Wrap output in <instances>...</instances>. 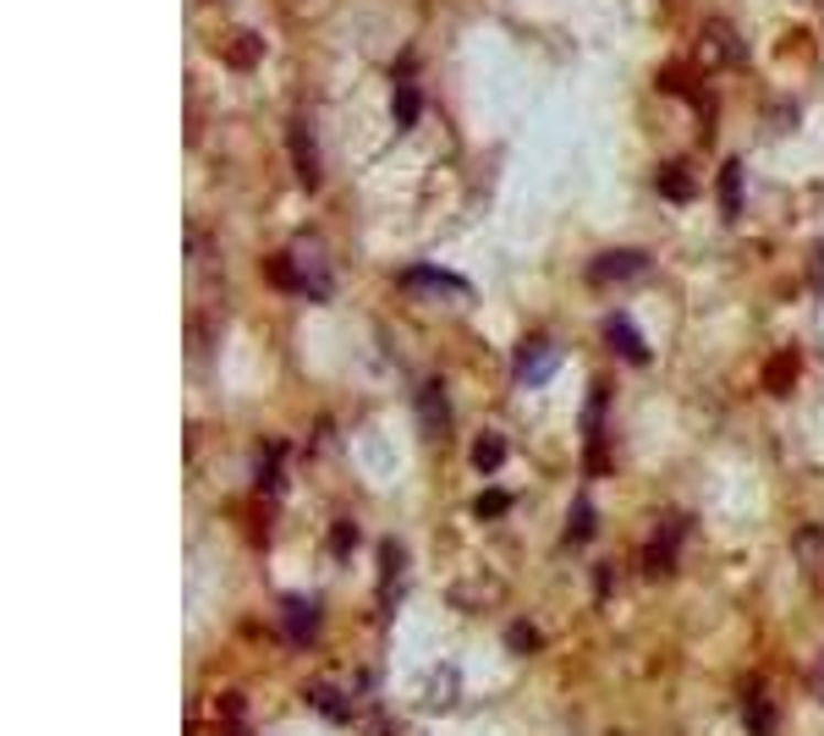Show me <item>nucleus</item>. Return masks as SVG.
<instances>
[{
    "label": "nucleus",
    "mask_w": 824,
    "mask_h": 736,
    "mask_svg": "<svg viewBox=\"0 0 824 736\" xmlns=\"http://www.w3.org/2000/svg\"><path fill=\"white\" fill-rule=\"evenodd\" d=\"M517 385H544L550 374H555V347H550V336H528L522 347H517Z\"/></svg>",
    "instance_id": "1"
},
{
    "label": "nucleus",
    "mask_w": 824,
    "mask_h": 736,
    "mask_svg": "<svg viewBox=\"0 0 824 736\" xmlns=\"http://www.w3.org/2000/svg\"><path fill=\"white\" fill-rule=\"evenodd\" d=\"M676 550H682V522H676V517H665V522L654 528L649 550H643V572H649V577H671Z\"/></svg>",
    "instance_id": "2"
},
{
    "label": "nucleus",
    "mask_w": 824,
    "mask_h": 736,
    "mask_svg": "<svg viewBox=\"0 0 824 736\" xmlns=\"http://www.w3.org/2000/svg\"><path fill=\"white\" fill-rule=\"evenodd\" d=\"M643 270H649L643 253H599V259L588 264V281H594V286H627V281H638Z\"/></svg>",
    "instance_id": "3"
},
{
    "label": "nucleus",
    "mask_w": 824,
    "mask_h": 736,
    "mask_svg": "<svg viewBox=\"0 0 824 736\" xmlns=\"http://www.w3.org/2000/svg\"><path fill=\"white\" fill-rule=\"evenodd\" d=\"M402 286H412V292H451V297H467V281H462V275H451V270H429V264L402 270Z\"/></svg>",
    "instance_id": "4"
},
{
    "label": "nucleus",
    "mask_w": 824,
    "mask_h": 736,
    "mask_svg": "<svg viewBox=\"0 0 824 736\" xmlns=\"http://www.w3.org/2000/svg\"><path fill=\"white\" fill-rule=\"evenodd\" d=\"M281 627H286L292 643H314V632H319V605H314V599H286Z\"/></svg>",
    "instance_id": "5"
},
{
    "label": "nucleus",
    "mask_w": 824,
    "mask_h": 736,
    "mask_svg": "<svg viewBox=\"0 0 824 736\" xmlns=\"http://www.w3.org/2000/svg\"><path fill=\"white\" fill-rule=\"evenodd\" d=\"M605 336H610V347L627 358V364H649V347H643V336H632V325L616 314V320H605Z\"/></svg>",
    "instance_id": "6"
},
{
    "label": "nucleus",
    "mask_w": 824,
    "mask_h": 736,
    "mask_svg": "<svg viewBox=\"0 0 824 736\" xmlns=\"http://www.w3.org/2000/svg\"><path fill=\"white\" fill-rule=\"evenodd\" d=\"M742 710H748V732H753V736H770V732H776V710L765 704V688H759V682H748V693H742Z\"/></svg>",
    "instance_id": "7"
},
{
    "label": "nucleus",
    "mask_w": 824,
    "mask_h": 736,
    "mask_svg": "<svg viewBox=\"0 0 824 736\" xmlns=\"http://www.w3.org/2000/svg\"><path fill=\"white\" fill-rule=\"evenodd\" d=\"M720 215L726 220L742 215V165L737 160H726V171H720Z\"/></svg>",
    "instance_id": "8"
},
{
    "label": "nucleus",
    "mask_w": 824,
    "mask_h": 736,
    "mask_svg": "<svg viewBox=\"0 0 824 736\" xmlns=\"http://www.w3.org/2000/svg\"><path fill=\"white\" fill-rule=\"evenodd\" d=\"M292 154H297V171H303V182H308V187H319V165H314V138H308V127H303V121L292 127Z\"/></svg>",
    "instance_id": "9"
},
{
    "label": "nucleus",
    "mask_w": 824,
    "mask_h": 736,
    "mask_svg": "<svg viewBox=\"0 0 824 736\" xmlns=\"http://www.w3.org/2000/svg\"><path fill=\"white\" fill-rule=\"evenodd\" d=\"M473 462H478L484 473H495V467L506 462V440H500L495 429H489V434H478V440H473Z\"/></svg>",
    "instance_id": "10"
},
{
    "label": "nucleus",
    "mask_w": 824,
    "mask_h": 736,
    "mask_svg": "<svg viewBox=\"0 0 824 736\" xmlns=\"http://www.w3.org/2000/svg\"><path fill=\"white\" fill-rule=\"evenodd\" d=\"M418 396H423V423H429V434H445V396H440V385L429 379Z\"/></svg>",
    "instance_id": "11"
},
{
    "label": "nucleus",
    "mask_w": 824,
    "mask_h": 736,
    "mask_svg": "<svg viewBox=\"0 0 824 736\" xmlns=\"http://www.w3.org/2000/svg\"><path fill=\"white\" fill-rule=\"evenodd\" d=\"M588 528H594V500H577L572 517H566V550H577L588 539Z\"/></svg>",
    "instance_id": "12"
},
{
    "label": "nucleus",
    "mask_w": 824,
    "mask_h": 736,
    "mask_svg": "<svg viewBox=\"0 0 824 736\" xmlns=\"http://www.w3.org/2000/svg\"><path fill=\"white\" fill-rule=\"evenodd\" d=\"M660 187H665L671 204H687V198H693V176H687L682 165H665V171H660Z\"/></svg>",
    "instance_id": "13"
},
{
    "label": "nucleus",
    "mask_w": 824,
    "mask_h": 736,
    "mask_svg": "<svg viewBox=\"0 0 824 736\" xmlns=\"http://www.w3.org/2000/svg\"><path fill=\"white\" fill-rule=\"evenodd\" d=\"M418 110H423V94L402 83V88H397V132H408L412 121H418Z\"/></svg>",
    "instance_id": "14"
},
{
    "label": "nucleus",
    "mask_w": 824,
    "mask_h": 736,
    "mask_svg": "<svg viewBox=\"0 0 824 736\" xmlns=\"http://www.w3.org/2000/svg\"><path fill=\"white\" fill-rule=\"evenodd\" d=\"M798 544H803V561H809V566H820V583H824V533H820V528H803V533H798Z\"/></svg>",
    "instance_id": "15"
},
{
    "label": "nucleus",
    "mask_w": 824,
    "mask_h": 736,
    "mask_svg": "<svg viewBox=\"0 0 824 736\" xmlns=\"http://www.w3.org/2000/svg\"><path fill=\"white\" fill-rule=\"evenodd\" d=\"M500 511H511V495L506 489H484L478 495V517H500Z\"/></svg>",
    "instance_id": "16"
},
{
    "label": "nucleus",
    "mask_w": 824,
    "mask_h": 736,
    "mask_svg": "<svg viewBox=\"0 0 824 736\" xmlns=\"http://www.w3.org/2000/svg\"><path fill=\"white\" fill-rule=\"evenodd\" d=\"M308 699H314V704H319V710H325V715H336V721H347V704H341V699H336V693H330V688H314V693H308Z\"/></svg>",
    "instance_id": "17"
},
{
    "label": "nucleus",
    "mask_w": 824,
    "mask_h": 736,
    "mask_svg": "<svg viewBox=\"0 0 824 736\" xmlns=\"http://www.w3.org/2000/svg\"><path fill=\"white\" fill-rule=\"evenodd\" d=\"M511 643H517V649L528 654V649H533L539 638H533V627H528V621H517V627H511Z\"/></svg>",
    "instance_id": "18"
},
{
    "label": "nucleus",
    "mask_w": 824,
    "mask_h": 736,
    "mask_svg": "<svg viewBox=\"0 0 824 736\" xmlns=\"http://www.w3.org/2000/svg\"><path fill=\"white\" fill-rule=\"evenodd\" d=\"M787 385H792V358H781V364H776V390H787Z\"/></svg>",
    "instance_id": "19"
},
{
    "label": "nucleus",
    "mask_w": 824,
    "mask_h": 736,
    "mask_svg": "<svg viewBox=\"0 0 824 736\" xmlns=\"http://www.w3.org/2000/svg\"><path fill=\"white\" fill-rule=\"evenodd\" d=\"M231 736H237V732H231Z\"/></svg>",
    "instance_id": "20"
}]
</instances>
